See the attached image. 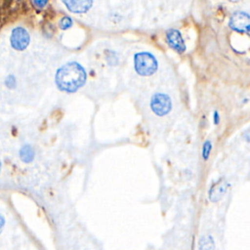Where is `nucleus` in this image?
<instances>
[{
  "instance_id": "nucleus-1",
  "label": "nucleus",
  "mask_w": 250,
  "mask_h": 250,
  "mask_svg": "<svg viewBox=\"0 0 250 250\" xmlns=\"http://www.w3.org/2000/svg\"><path fill=\"white\" fill-rule=\"evenodd\" d=\"M86 78L87 74L84 67L76 62H69L57 70L55 81L61 91L73 93L85 84Z\"/></svg>"
},
{
  "instance_id": "nucleus-5",
  "label": "nucleus",
  "mask_w": 250,
  "mask_h": 250,
  "mask_svg": "<svg viewBox=\"0 0 250 250\" xmlns=\"http://www.w3.org/2000/svg\"><path fill=\"white\" fill-rule=\"evenodd\" d=\"M11 45L17 51H23L29 44L30 37L23 27H16L11 33Z\"/></svg>"
},
{
  "instance_id": "nucleus-16",
  "label": "nucleus",
  "mask_w": 250,
  "mask_h": 250,
  "mask_svg": "<svg viewBox=\"0 0 250 250\" xmlns=\"http://www.w3.org/2000/svg\"><path fill=\"white\" fill-rule=\"evenodd\" d=\"M214 123L215 124H218L219 123V121H220V116H219V113H218V111H215L214 112Z\"/></svg>"
},
{
  "instance_id": "nucleus-10",
  "label": "nucleus",
  "mask_w": 250,
  "mask_h": 250,
  "mask_svg": "<svg viewBox=\"0 0 250 250\" xmlns=\"http://www.w3.org/2000/svg\"><path fill=\"white\" fill-rule=\"evenodd\" d=\"M215 243L211 236H202L199 240L198 250H214Z\"/></svg>"
},
{
  "instance_id": "nucleus-4",
  "label": "nucleus",
  "mask_w": 250,
  "mask_h": 250,
  "mask_svg": "<svg viewBox=\"0 0 250 250\" xmlns=\"http://www.w3.org/2000/svg\"><path fill=\"white\" fill-rule=\"evenodd\" d=\"M229 25L234 31L248 33L250 26V17L245 12H235L231 15Z\"/></svg>"
},
{
  "instance_id": "nucleus-6",
  "label": "nucleus",
  "mask_w": 250,
  "mask_h": 250,
  "mask_svg": "<svg viewBox=\"0 0 250 250\" xmlns=\"http://www.w3.org/2000/svg\"><path fill=\"white\" fill-rule=\"evenodd\" d=\"M166 41L168 45L179 54H183L186 51V44L182 37V34L177 29H169L166 32Z\"/></svg>"
},
{
  "instance_id": "nucleus-2",
  "label": "nucleus",
  "mask_w": 250,
  "mask_h": 250,
  "mask_svg": "<svg viewBox=\"0 0 250 250\" xmlns=\"http://www.w3.org/2000/svg\"><path fill=\"white\" fill-rule=\"evenodd\" d=\"M157 61L148 52H140L134 56V67L138 74L142 76L152 75L157 70Z\"/></svg>"
},
{
  "instance_id": "nucleus-7",
  "label": "nucleus",
  "mask_w": 250,
  "mask_h": 250,
  "mask_svg": "<svg viewBox=\"0 0 250 250\" xmlns=\"http://www.w3.org/2000/svg\"><path fill=\"white\" fill-rule=\"evenodd\" d=\"M227 188H228V184L225 181V179H223V178H221L217 182L213 183V185L210 187L209 192H208V197H209L210 201L217 202L218 200H220L227 192Z\"/></svg>"
},
{
  "instance_id": "nucleus-9",
  "label": "nucleus",
  "mask_w": 250,
  "mask_h": 250,
  "mask_svg": "<svg viewBox=\"0 0 250 250\" xmlns=\"http://www.w3.org/2000/svg\"><path fill=\"white\" fill-rule=\"evenodd\" d=\"M19 156L21 160L24 163H29L34 159L35 152L33 147L30 145H23L19 152Z\"/></svg>"
},
{
  "instance_id": "nucleus-3",
  "label": "nucleus",
  "mask_w": 250,
  "mask_h": 250,
  "mask_svg": "<svg viewBox=\"0 0 250 250\" xmlns=\"http://www.w3.org/2000/svg\"><path fill=\"white\" fill-rule=\"evenodd\" d=\"M150 108L158 116L168 114L172 108V102L168 95L163 93H156L151 97Z\"/></svg>"
},
{
  "instance_id": "nucleus-15",
  "label": "nucleus",
  "mask_w": 250,
  "mask_h": 250,
  "mask_svg": "<svg viewBox=\"0 0 250 250\" xmlns=\"http://www.w3.org/2000/svg\"><path fill=\"white\" fill-rule=\"evenodd\" d=\"M4 225H5V219H4V217L2 216V214L0 213V233H1V231H2V229H3Z\"/></svg>"
},
{
  "instance_id": "nucleus-8",
  "label": "nucleus",
  "mask_w": 250,
  "mask_h": 250,
  "mask_svg": "<svg viewBox=\"0 0 250 250\" xmlns=\"http://www.w3.org/2000/svg\"><path fill=\"white\" fill-rule=\"evenodd\" d=\"M65 7L72 13L83 14L90 10L93 0H62Z\"/></svg>"
},
{
  "instance_id": "nucleus-13",
  "label": "nucleus",
  "mask_w": 250,
  "mask_h": 250,
  "mask_svg": "<svg viewBox=\"0 0 250 250\" xmlns=\"http://www.w3.org/2000/svg\"><path fill=\"white\" fill-rule=\"evenodd\" d=\"M5 84L8 88H14L16 86V79L14 76H8L5 80Z\"/></svg>"
},
{
  "instance_id": "nucleus-11",
  "label": "nucleus",
  "mask_w": 250,
  "mask_h": 250,
  "mask_svg": "<svg viewBox=\"0 0 250 250\" xmlns=\"http://www.w3.org/2000/svg\"><path fill=\"white\" fill-rule=\"evenodd\" d=\"M71 25H72V20H71V18L68 17V16L62 17V18L61 19L60 22H59V26H60V28L62 29V30L68 29L69 27H71Z\"/></svg>"
},
{
  "instance_id": "nucleus-12",
  "label": "nucleus",
  "mask_w": 250,
  "mask_h": 250,
  "mask_svg": "<svg viewBox=\"0 0 250 250\" xmlns=\"http://www.w3.org/2000/svg\"><path fill=\"white\" fill-rule=\"evenodd\" d=\"M212 149V144L210 141H205L202 146V157L204 160H207L210 155V151Z\"/></svg>"
},
{
  "instance_id": "nucleus-17",
  "label": "nucleus",
  "mask_w": 250,
  "mask_h": 250,
  "mask_svg": "<svg viewBox=\"0 0 250 250\" xmlns=\"http://www.w3.org/2000/svg\"><path fill=\"white\" fill-rule=\"evenodd\" d=\"M0 171H1V160H0Z\"/></svg>"
},
{
  "instance_id": "nucleus-14",
  "label": "nucleus",
  "mask_w": 250,
  "mask_h": 250,
  "mask_svg": "<svg viewBox=\"0 0 250 250\" xmlns=\"http://www.w3.org/2000/svg\"><path fill=\"white\" fill-rule=\"evenodd\" d=\"M47 2H48V0H33L34 5H35L37 8H39V9L44 8V7L46 6Z\"/></svg>"
}]
</instances>
